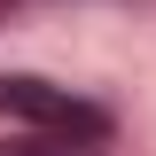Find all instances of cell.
I'll return each instance as SVG.
<instances>
[{
  "label": "cell",
  "mask_w": 156,
  "mask_h": 156,
  "mask_svg": "<svg viewBox=\"0 0 156 156\" xmlns=\"http://www.w3.org/2000/svg\"><path fill=\"white\" fill-rule=\"evenodd\" d=\"M0 117H23V125H39V133H62V140H101L109 133V117L94 109V101H78V94H62V86H47V78H0Z\"/></svg>",
  "instance_id": "6da1fadb"
}]
</instances>
